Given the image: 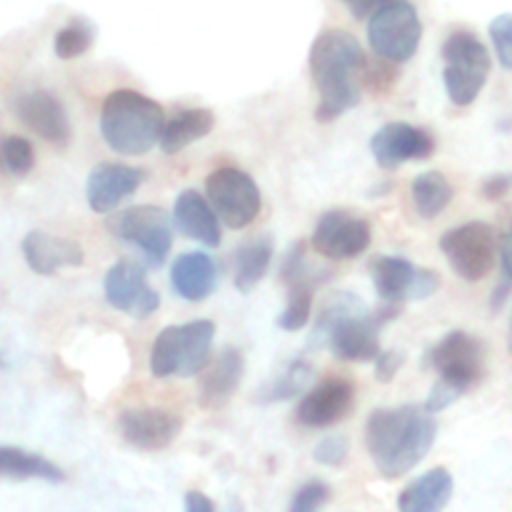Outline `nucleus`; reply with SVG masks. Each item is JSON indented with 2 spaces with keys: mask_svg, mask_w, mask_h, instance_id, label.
Wrapping results in <instances>:
<instances>
[{
  "mask_svg": "<svg viewBox=\"0 0 512 512\" xmlns=\"http://www.w3.org/2000/svg\"><path fill=\"white\" fill-rule=\"evenodd\" d=\"M438 438L433 413L415 405L375 410L365 428L370 460L383 478L395 480L423 463Z\"/></svg>",
  "mask_w": 512,
  "mask_h": 512,
  "instance_id": "1",
  "label": "nucleus"
},
{
  "mask_svg": "<svg viewBox=\"0 0 512 512\" xmlns=\"http://www.w3.org/2000/svg\"><path fill=\"white\" fill-rule=\"evenodd\" d=\"M398 315V303L370 313L355 295L335 293L318 313L310 348H330L345 363H370L380 355V328Z\"/></svg>",
  "mask_w": 512,
  "mask_h": 512,
  "instance_id": "2",
  "label": "nucleus"
},
{
  "mask_svg": "<svg viewBox=\"0 0 512 512\" xmlns=\"http://www.w3.org/2000/svg\"><path fill=\"white\" fill-rule=\"evenodd\" d=\"M310 70L320 93L315 120L333 123L345 110L358 105L360 93L355 78L365 70V53L355 35L345 30L320 33L310 48Z\"/></svg>",
  "mask_w": 512,
  "mask_h": 512,
  "instance_id": "3",
  "label": "nucleus"
},
{
  "mask_svg": "<svg viewBox=\"0 0 512 512\" xmlns=\"http://www.w3.org/2000/svg\"><path fill=\"white\" fill-rule=\"evenodd\" d=\"M163 108L138 90H113L100 113L103 140L120 155H145L163 135Z\"/></svg>",
  "mask_w": 512,
  "mask_h": 512,
  "instance_id": "4",
  "label": "nucleus"
},
{
  "mask_svg": "<svg viewBox=\"0 0 512 512\" xmlns=\"http://www.w3.org/2000/svg\"><path fill=\"white\" fill-rule=\"evenodd\" d=\"M443 60H445V90L448 98L455 105L465 108V105L475 103L480 90L488 83V75L493 63H490V53L473 33L468 30H458L450 35L443 45Z\"/></svg>",
  "mask_w": 512,
  "mask_h": 512,
  "instance_id": "5",
  "label": "nucleus"
},
{
  "mask_svg": "<svg viewBox=\"0 0 512 512\" xmlns=\"http://www.w3.org/2000/svg\"><path fill=\"white\" fill-rule=\"evenodd\" d=\"M368 40L373 53L388 63H405L418 53L423 40V23L418 10L405 0L383 5L368 20Z\"/></svg>",
  "mask_w": 512,
  "mask_h": 512,
  "instance_id": "6",
  "label": "nucleus"
},
{
  "mask_svg": "<svg viewBox=\"0 0 512 512\" xmlns=\"http://www.w3.org/2000/svg\"><path fill=\"white\" fill-rule=\"evenodd\" d=\"M440 248H443V255L448 258L453 273L468 283L483 280L493 270L495 258L500 253L495 230L480 220L448 230L440 240Z\"/></svg>",
  "mask_w": 512,
  "mask_h": 512,
  "instance_id": "7",
  "label": "nucleus"
},
{
  "mask_svg": "<svg viewBox=\"0 0 512 512\" xmlns=\"http://www.w3.org/2000/svg\"><path fill=\"white\" fill-rule=\"evenodd\" d=\"M205 193L218 218L228 228L243 230L258 218L260 190L248 173L238 168H218L205 180Z\"/></svg>",
  "mask_w": 512,
  "mask_h": 512,
  "instance_id": "8",
  "label": "nucleus"
},
{
  "mask_svg": "<svg viewBox=\"0 0 512 512\" xmlns=\"http://www.w3.org/2000/svg\"><path fill=\"white\" fill-rule=\"evenodd\" d=\"M370 278L385 303L425 300L440 288L438 273L428 268H415L408 260L390 258V255H378L370 260Z\"/></svg>",
  "mask_w": 512,
  "mask_h": 512,
  "instance_id": "9",
  "label": "nucleus"
},
{
  "mask_svg": "<svg viewBox=\"0 0 512 512\" xmlns=\"http://www.w3.org/2000/svg\"><path fill=\"white\" fill-rule=\"evenodd\" d=\"M430 365L438 370L440 378L458 385L463 393H468L470 388H475L483 380V348H480V343L473 335L463 333V330H453L433 348Z\"/></svg>",
  "mask_w": 512,
  "mask_h": 512,
  "instance_id": "10",
  "label": "nucleus"
},
{
  "mask_svg": "<svg viewBox=\"0 0 512 512\" xmlns=\"http://www.w3.org/2000/svg\"><path fill=\"white\" fill-rule=\"evenodd\" d=\"M113 230L125 243L143 250L150 265H163L173 245V233L165 213L155 205H138L118 215Z\"/></svg>",
  "mask_w": 512,
  "mask_h": 512,
  "instance_id": "11",
  "label": "nucleus"
},
{
  "mask_svg": "<svg viewBox=\"0 0 512 512\" xmlns=\"http://www.w3.org/2000/svg\"><path fill=\"white\" fill-rule=\"evenodd\" d=\"M105 300L130 318H148L160 308V295L145 280V270L133 260H120L105 275Z\"/></svg>",
  "mask_w": 512,
  "mask_h": 512,
  "instance_id": "12",
  "label": "nucleus"
},
{
  "mask_svg": "<svg viewBox=\"0 0 512 512\" xmlns=\"http://www.w3.org/2000/svg\"><path fill=\"white\" fill-rule=\"evenodd\" d=\"M370 225L363 218L343 213V210H330L318 220L313 233V248L323 258L330 260H350L370 248Z\"/></svg>",
  "mask_w": 512,
  "mask_h": 512,
  "instance_id": "13",
  "label": "nucleus"
},
{
  "mask_svg": "<svg viewBox=\"0 0 512 512\" xmlns=\"http://www.w3.org/2000/svg\"><path fill=\"white\" fill-rule=\"evenodd\" d=\"M373 158L383 170H395L408 160H428L435 153V138L410 123H388L370 140Z\"/></svg>",
  "mask_w": 512,
  "mask_h": 512,
  "instance_id": "14",
  "label": "nucleus"
},
{
  "mask_svg": "<svg viewBox=\"0 0 512 512\" xmlns=\"http://www.w3.org/2000/svg\"><path fill=\"white\" fill-rule=\"evenodd\" d=\"M355 405V388L345 378L323 380L298 405V423L305 428H333L348 418Z\"/></svg>",
  "mask_w": 512,
  "mask_h": 512,
  "instance_id": "15",
  "label": "nucleus"
},
{
  "mask_svg": "<svg viewBox=\"0 0 512 512\" xmlns=\"http://www.w3.org/2000/svg\"><path fill=\"white\" fill-rule=\"evenodd\" d=\"M15 115L25 128L33 130L48 143L65 148L70 143V123L63 103L48 90H30L15 103Z\"/></svg>",
  "mask_w": 512,
  "mask_h": 512,
  "instance_id": "16",
  "label": "nucleus"
},
{
  "mask_svg": "<svg viewBox=\"0 0 512 512\" xmlns=\"http://www.w3.org/2000/svg\"><path fill=\"white\" fill-rule=\"evenodd\" d=\"M143 170L123 163H100L90 170L85 198L93 213H110L143 185Z\"/></svg>",
  "mask_w": 512,
  "mask_h": 512,
  "instance_id": "17",
  "label": "nucleus"
},
{
  "mask_svg": "<svg viewBox=\"0 0 512 512\" xmlns=\"http://www.w3.org/2000/svg\"><path fill=\"white\" fill-rule=\"evenodd\" d=\"M180 418L155 408H135L125 410L118 420L120 435L125 443H130L138 450H165L173 445V440L180 433Z\"/></svg>",
  "mask_w": 512,
  "mask_h": 512,
  "instance_id": "18",
  "label": "nucleus"
},
{
  "mask_svg": "<svg viewBox=\"0 0 512 512\" xmlns=\"http://www.w3.org/2000/svg\"><path fill=\"white\" fill-rule=\"evenodd\" d=\"M23 258L38 275H53L60 268H78L83 263V248L75 240L33 230L23 238Z\"/></svg>",
  "mask_w": 512,
  "mask_h": 512,
  "instance_id": "19",
  "label": "nucleus"
},
{
  "mask_svg": "<svg viewBox=\"0 0 512 512\" xmlns=\"http://www.w3.org/2000/svg\"><path fill=\"white\" fill-rule=\"evenodd\" d=\"M243 370V353L235 348H225L223 353L215 358V363L210 365L208 373L203 375V380H200V405L210 410L223 408V405L233 398L235 390L240 388Z\"/></svg>",
  "mask_w": 512,
  "mask_h": 512,
  "instance_id": "20",
  "label": "nucleus"
},
{
  "mask_svg": "<svg viewBox=\"0 0 512 512\" xmlns=\"http://www.w3.org/2000/svg\"><path fill=\"white\" fill-rule=\"evenodd\" d=\"M175 223L183 230L188 238L198 240V243L220 245V225H218V213H215L213 205L198 193V190H183L175 200Z\"/></svg>",
  "mask_w": 512,
  "mask_h": 512,
  "instance_id": "21",
  "label": "nucleus"
},
{
  "mask_svg": "<svg viewBox=\"0 0 512 512\" xmlns=\"http://www.w3.org/2000/svg\"><path fill=\"white\" fill-rule=\"evenodd\" d=\"M215 280H218V270H215L213 258L208 253L180 255L173 263V273H170L175 293L190 303H200V300L208 298L215 288Z\"/></svg>",
  "mask_w": 512,
  "mask_h": 512,
  "instance_id": "22",
  "label": "nucleus"
},
{
  "mask_svg": "<svg viewBox=\"0 0 512 512\" xmlns=\"http://www.w3.org/2000/svg\"><path fill=\"white\" fill-rule=\"evenodd\" d=\"M450 495L453 475L445 468H435L400 493L398 508L403 512H438L450 503Z\"/></svg>",
  "mask_w": 512,
  "mask_h": 512,
  "instance_id": "23",
  "label": "nucleus"
},
{
  "mask_svg": "<svg viewBox=\"0 0 512 512\" xmlns=\"http://www.w3.org/2000/svg\"><path fill=\"white\" fill-rule=\"evenodd\" d=\"M215 325L210 320H193L188 325H180V378H195L203 373L213 350Z\"/></svg>",
  "mask_w": 512,
  "mask_h": 512,
  "instance_id": "24",
  "label": "nucleus"
},
{
  "mask_svg": "<svg viewBox=\"0 0 512 512\" xmlns=\"http://www.w3.org/2000/svg\"><path fill=\"white\" fill-rule=\"evenodd\" d=\"M0 480H45V483H63L65 473L50 460L28 450L0 445Z\"/></svg>",
  "mask_w": 512,
  "mask_h": 512,
  "instance_id": "25",
  "label": "nucleus"
},
{
  "mask_svg": "<svg viewBox=\"0 0 512 512\" xmlns=\"http://www.w3.org/2000/svg\"><path fill=\"white\" fill-rule=\"evenodd\" d=\"M215 128V115L208 108H190L180 110L173 120L163 128L160 135V148L163 153L173 155L188 148L195 140H203L210 130Z\"/></svg>",
  "mask_w": 512,
  "mask_h": 512,
  "instance_id": "26",
  "label": "nucleus"
},
{
  "mask_svg": "<svg viewBox=\"0 0 512 512\" xmlns=\"http://www.w3.org/2000/svg\"><path fill=\"white\" fill-rule=\"evenodd\" d=\"M270 260H273V240L268 235L245 243L235 255V288L240 293H250L268 273Z\"/></svg>",
  "mask_w": 512,
  "mask_h": 512,
  "instance_id": "27",
  "label": "nucleus"
},
{
  "mask_svg": "<svg viewBox=\"0 0 512 512\" xmlns=\"http://www.w3.org/2000/svg\"><path fill=\"white\" fill-rule=\"evenodd\" d=\"M450 200H453V185L438 170L420 173L413 180V203L418 215H423V218H438L448 208Z\"/></svg>",
  "mask_w": 512,
  "mask_h": 512,
  "instance_id": "28",
  "label": "nucleus"
},
{
  "mask_svg": "<svg viewBox=\"0 0 512 512\" xmlns=\"http://www.w3.org/2000/svg\"><path fill=\"white\" fill-rule=\"evenodd\" d=\"M313 380V365L308 360H293L288 365L285 373H280L278 378L270 380L263 388V393L258 395L260 403H278V400H290L305 390Z\"/></svg>",
  "mask_w": 512,
  "mask_h": 512,
  "instance_id": "29",
  "label": "nucleus"
},
{
  "mask_svg": "<svg viewBox=\"0 0 512 512\" xmlns=\"http://www.w3.org/2000/svg\"><path fill=\"white\" fill-rule=\"evenodd\" d=\"M180 365V325H168L155 338L150 350V373L155 378H173Z\"/></svg>",
  "mask_w": 512,
  "mask_h": 512,
  "instance_id": "30",
  "label": "nucleus"
},
{
  "mask_svg": "<svg viewBox=\"0 0 512 512\" xmlns=\"http://www.w3.org/2000/svg\"><path fill=\"white\" fill-rule=\"evenodd\" d=\"M33 165L35 150L30 140L20 138V135H8V138L0 140V173L23 178L33 170Z\"/></svg>",
  "mask_w": 512,
  "mask_h": 512,
  "instance_id": "31",
  "label": "nucleus"
},
{
  "mask_svg": "<svg viewBox=\"0 0 512 512\" xmlns=\"http://www.w3.org/2000/svg\"><path fill=\"white\" fill-rule=\"evenodd\" d=\"M93 38V28H90L85 20H70L65 28H60L58 33H55V55H58L60 60L80 58V55L90 50Z\"/></svg>",
  "mask_w": 512,
  "mask_h": 512,
  "instance_id": "32",
  "label": "nucleus"
},
{
  "mask_svg": "<svg viewBox=\"0 0 512 512\" xmlns=\"http://www.w3.org/2000/svg\"><path fill=\"white\" fill-rule=\"evenodd\" d=\"M290 295H288V305L285 310L280 313L278 325L283 330H300L308 325L310 313H313V290L315 285L308 283H298V285H290Z\"/></svg>",
  "mask_w": 512,
  "mask_h": 512,
  "instance_id": "33",
  "label": "nucleus"
},
{
  "mask_svg": "<svg viewBox=\"0 0 512 512\" xmlns=\"http://www.w3.org/2000/svg\"><path fill=\"white\" fill-rule=\"evenodd\" d=\"M325 278H328V273L320 275L318 270L308 263V258H305V243H295L293 248L288 250V255H285L283 260V280L288 288L298 283L320 285Z\"/></svg>",
  "mask_w": 512,
  "mask_h": 512,
  "instance_id": "34",
  "label": "nucleus"
},
{
  "mask_svg": "<svg viewBox=\"0 0 512 512\" xmlns=\"http://www.w3.org/2000/svg\"><path fill=\"white\" fill-rule=\"evenodd\" d=\"M490 38H493L500 65L505 70H512V13L498 15L490 23Z\"/></svg>",
  "mask_w": 512,
  "mask_h": 512,
  "instance_id": "35",
  "label": "nucleus"
},
{
  "mask_svg": "<svg viewBox=\"0 0 512 512\" xmlns=\"http://www.w3.org/2000/svg\"><path fill=\"white\" fill-rule=\"evenodd\" d=\"M328 500H330L328 485L320 483V480H310V483H305L303 488L295 493L293 503H290V510H293V512H313V510L323 508Z\"/></svg>",
  "mask_w": 512,
  "mask_h": 512,
  "instance_id": "36",
  "label": "nucleus"
},
{
  "mask_svg": "<svg viewBox=\"0 0 512 512\" xmlns=\"http://www.w3.org/2000/svg\"><path fill=\"white\" fill-rule=\"evenodd\" d=\"M350 453V445L343 435H333V438H325L323 443H318L313 458L318 460L320 465H328V468H338V465L345 463Z\"/></svg>",
  "mask_w": 512,
  "mask_h": 512,
  "instance_id": "37",
  "label": "nucleus"
},
{
  "mask_svg": "<svg viewBox=\"0 0 512 512\" xmlns=\"http://www.w3.org/2000/svg\"><path fill=\"white\" fill-rule=\"evenodd\" d=\"M463 390L458 388V385L448 383V380L440 378L438 383L433 385V390H430V398L428 403H425V410H430V413H440V410L450 408V405L455 403V400L463 398Z\"/></svg>",
  "mask_w": 512,
  "mask_h": 512,
  "instance_id": "38",
  "label": "nucleus"
},
{
  "mask_svg": "<svg viewBox=\"0 0 512 512\" xmlns=\"http://www.w3.org/2000/svg\"><path fill=\"white\" fill-rule=\"evenodd\" d=\"M405 363V353L403 350H380V355L375 358V378L380 383H390V380L398 375V370L403 368Z\"/></svg>",
  "mask_w": 512,
  "mask_h": 512,
  "instance_id": "39",
  "label": "nucleus"
},
{
  "mask_svg": "<svg viewBox=\"0 0 512 512\" xmlns=\"http://www.w3.org/2000/svg\"><path fill=\"white\" fill-rule=\"evenodd\" d=\"M510 188H512V175L498 173V175H493V178H488V180H485V185H483V193H485V198H490V200H498V198H503V195L508 193Z\"/></svg>",
  "mask_w": 512,
  "mask_h": 512,
  "instance_id": "40",
  "label": "nucleus"
},
{
  "mask_svg": "<svg viewBox=\"0 0 512 512\" xmlns=\"http://www.w3.org/2000/svg\"><path fill=\"white\" fill-rule=\"evenodd\" d=\"M343 3H348L350 13H353L355 18H370L375 10H380L388 3H395V0H343Z\"/></svg>",
  "mask_w": 512,
  "mask_h": 512,
  "instance_id": "41",
  "label": "nucleus"
},
{
  "mask_svg": "<svg viewBox=\"0 0 512 512\" xmlns=\"http://www.w3.org/2000/svg\"><path fill=\"white\" fill-rule=\"evenodd\" d=\"M185 510L188 512H213L215 505H213V500L205 498L203 493H198V490H190V493L185 495Z\"/></svg>",
  "mask_w": 512,
  "mask_h": 512,
  "instance_id": "42",
  "label": "nucleus"
},
{
  "mask_svg": "<svg viewBox=\"0 0 512 512\" xmlns=\"http://www.w3.org/2000/svg\"><path fill=\"white\" fill-rule=\"evenodd\" d=\"M500 263H503L505 278L512 280V240L508 235H503V240H500Z\"/></svg>",
  "mask_w": 512,
  "mask_h": 512,
  "instance_id": "43",
  "label": "nucleus"
},
{
  "mask_svg": "<svg viewBox=\"0 0 512 512\" xmlns=\"http://www.w3.org/2000/svg\"><path fill=\"white\" fill-rule=\"evenodd\" d=\"M510 288H512V280H508L505 285H500V288H495V295H493V308H500V305L505 303V298L510 295Z\"/></svg>",
  "mask_w": 512,
  "mask_h": 512,
  "instance_id": "44",
  "label": "nucleus"
},
{
  "mask_svg": "<svg viewBox=\"0 0 512 512\" xmlns=\"http://www.w3.org/2000/svg\"><path fill=\"white\" fill-rule=\"evenodd\" d=\"M505 235H508V238L512 240V223H510V228H508V233H505Z\"/></svg>",
  "mask_w": 512,
  "mask_h": 512,
  "instance_id": "45",
  "label": "nucleus"
},
{
  "mask_svg": "<svg viewBox=\"0 0 512 512\" xmlns=\"http://www.w3.org/2000/svg\"><path fill=\"white\" fill-rule=\"evenodd\" d=\"M510 350H512V320H510Z\"/></svg>",
  "mask_w": 512,
  "mask_h": 512,
  "instance_id": "46",
  "label": "nucleus"
},
{
  "mask_svg": "<svg viewBox=\"0 0 512 512\" xmlns=\"http://www.w3.org/2000/svg\"><path fill=\"white\" fill-rule=\"evenodd\" d=\"M3 365H5V360H3V355H0V368H3Z\"/></svg>",
  "mask_w": 512,
  "mask_h": 512,
  "instance_id": "47",
  "label": "nucleus"
}]
</instances>
